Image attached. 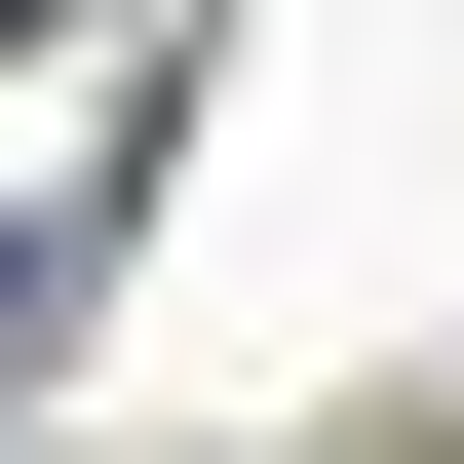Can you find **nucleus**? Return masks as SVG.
I'll return each instance as SVG.
<instances>
[{
  "mask_svg": "<svg viewBox=\"0 0 464 464\" xmlns=\"http://www.w3.org/2000/svg\"><path fill=\"white\" fill-rule=\"evenodd\" d=\"M0 39H39V0H0Z\"/></svg>",
  "mask_w": 464,
  "mask_h": 464,
  "instance_id": "obj_1",
  "label": "nucleus"
}]
</instances>
